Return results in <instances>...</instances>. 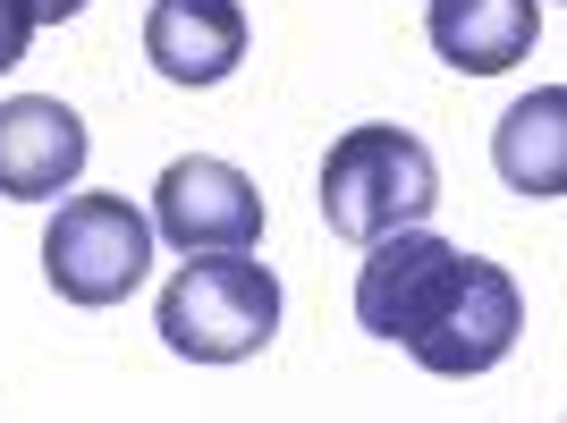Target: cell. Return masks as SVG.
Here are the masks:
<instances>
[{"mask_svg": "<svg viewBox=\"0 0 567 423\" xmlns=\"http://www.w3.org/2000/svg\"><path fill=\"white\" fill-rule=\"evenodd\" d=\"M355 322L373 330V339H399L424 373L474 381L517 348L525 297L499 262L457 255L450 237H432L415 220V229L373 237V255L355 271Z\"/></svg>", "mask_w": 567, "mask_h": 423, "instance_id": "obj_1", "label": "cell"}, {"mask_svg": "<svg viewBox=\"0 0 567 423\" xmlns=\"http://www.w3.org/2000/svg\"><path fill=\"white\" fill-rule=\"evenodd\" d=\"M441 204V162L406 127H348L322 162V220L348 246H373L390 229H415Z\"/></svg>", "mask_w": 567, "mask_h": 423, "instance_id": "obj_2", "label": "cell"}, {"mask_svg": "<svg viewBox=\"0 0 567 423\" xmlns=\"http://www.w3.org/2000/svg\"><path fill=\"white\" fill-rule=\"evenodd\" d=\"M153 322H162L169 355H187V364H246L280 330V280L255 255H187Z\"/></svg>", "mask_w": 567, "mask_h": 423, "instance_id": "obj_3", "label": "cell"}, {"mask_svg": "<svg viewBox=\"0 0 567 423\" xmlns=\"http://www.w3.org/2000/svg\"><path fill=\"white\" fill-rule=\"evenodd\" d=\"M153 271V220L127 195H69L43 229V280L69 306H118Z\"/></svg>", "mask_w": 567, "mask_h": 423, "instance_id": "obj_4", "label": "cell"}, {"mask_svg": "<svg viewBox=\"0 0 567 423\" xmlns=\"http://www.w3.org/2000/svg\"><path fill=\"white\" fill-rule=\"evenodd\" d=\"M153 237H169L178 255H255L262 187L220 153H187L153 178Z\"/></svg>", "mask_w": 567, "mask_h": 423, "instance_id": "obj_5", "label": "cell"}, {"mask_svg": "<svg viewBox=\"0 0 567 423\" xmlns=\"http://www.w3.org/2000/svg\"><path fill=\"white\" fill-rule=\"evenodd\" d=\"M85 178V118L51 94L0 102V195L9 204H51Z\"/></svg>", "mask_w": 567, "mask_h": 423, "instance_id": "obj_6", "label": "cell"}, {"mask_svg": "<svg viewBox=\"0 0 567 423\" xmlns=\"http://www.w3.org/2000/svg\"><path fill=\"white\" fill-rule=\"evenodd\" d=\"M144 60L169 85H220L246 60V9L237 0H153L144 9Z\"/></svg>", "mask_w": 567, "mask_h": 423, "instance_id": "obj_7", "label": "cell"}, {"mask_svg": "<svg viewBox=\"0 0 567 423\" xmlns=\"http://www.w3.org/2000/svg\"><path fill=\"white\" fill-rule=\"evenodd\" d=\"M424 34L432 51L466 76L517 69L534 34H543V0H424Z\"/></svg>", "mask_w": 567, "mask_h": 423, "instance_id": "obj_8", "label": "cell"}, {"mask_svg": "<svg viewBox=\"0 0 567 423\" xmlns=\"http://www.w3.org/2000/svg\"><path fill=\"white\" fill-rule=\"evenodd\" d=\"M492 162L499 178L517 195H534V204H559L567 195V94L559 85H543V94H525L517 111L492 127Z\"/></svg>", "mask_w": 567, "mask_h": 423, "instance_id": "obj_9", "label": "cell"}, {"mask_svg": "<svg viewBox=\"0 0 567 423\" xmlns=\"http://www.w3.org/2000/svg\"><path fill=\"white\" fill-rule=\"evenodd\" d=\"M34 0H0V69H18L25 60V43H34Z\"/></svg>", "mask_w": 567, "mask_h": 423, "instance_id": "obj_10", "label": "cell"}, {"mask_svg": "<svg viewBox=\"0 0 567 423\" xmlns=\"http://www.w3.org/2000/svg\"><path fill=\"white\" fill-rule=\"evenodd\" d=\"M76 9H85V0H34V18H43V25H69Z\"/></svg>", "mask_w": 567, "mask_h": 423, "instance_id": "obj_11", "label": "cell"}]
</instances>
